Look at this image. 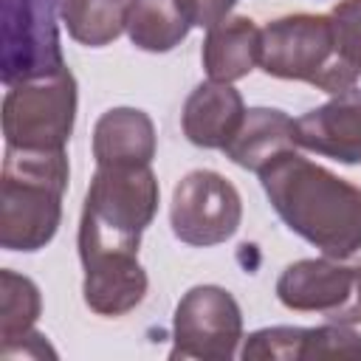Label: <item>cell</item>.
Instances as JSON below:
<instances>
[{
  "instance_id": "6da1fadb",
  "label": "cell",
  "mask_w": 361,
  "mask_h": 361,
  "mask_svg": "<svg viewBox=\"0 0 361 361\" xmlns=\"http://www.w3.org/2000/svg\"><path fill=\"white\" fill-rule=\"evenodd\" d=\"M259 180L285 226L327 257L347 259L361 248L358 186L296 155V149L271 161Z\"/></svg>"
},
{
  "instance_id": "7a4b0ae2",
  "label": "cell",
  "mask_w": 361,
  "mask_h": 361,
  "mask_svg": "<svg viewBox=\"0 0 361 361\" xmlns=\"http://www.w3.org/2000/svg\"><path fill=\"white\" fill-rule=\"evenodd\" d=\"M158 212V180L147 166H99L79 220L82 265L138 257L144 228Z\"/></svg>"
},
{
  "instance_id": "3957f363",
  "label": "cell",
  "mask_w": 361,
  "mask_h": 361,
  "mask_svg": "<svg viewBox=\"0 0 361 361\" xmlns=\"http://www.w3.org/2000/svg\"><path fill=\"white\" fill-rule=\"evenodd\" d=\"M68 186L65 149L6 147L0 195V245L37 251L54 240Z\"/></svg>"
},
{
  "instance_id": "277c9868",
  "label": "cell",
  "mask_w": 361,
  "mask_h": 361,
  "mask_svg": "<svg viewBox=\"0 0 361 361\" xmlns=\"http://www.w3.org/2000/svg\"><path fill=\"white\" fill-rule=\"evenodd\" d=\"M259 68L276 79H299L324 93H338L361 76L336 51L327 14H288L262 28Z\"/></svg>"
},
{
  "instance_id": "5b68a950",
  "label": "cell",
  "mask_w": 361,
  "mask_h": 361,
  "mask_svg": "<svg viewBox=\"0 0 361 361\" xmlns=\"http://www.w3.org/2000/svg\"><path fill=\"white\" fill-rule=\"evenodd\" d=\"M76 118V79L68 65L56 73L11 85L3 102L6 147L65 149Z\"/></svg>"
},
{
  "instance_id": "8992f818",
  "label": "cell",
  "mask_w": 361,
  "mask_h": 361,
  "mask_svg": "<svg viewBox=\"0 0 361 361\" xmlns=\"http://www.w3.org/2000/svg\"><path fill=\"white\" fill-rule=\"evenodd\" d=\"M59 14L62 0H0V73L6 87L65 68Z\"/></svg>"
},
{
  "instance_id": "52a82bcc",
  "label": "cell",
  "mask_w": 361,
  "mask_h": 361,
  "mask_svg": "<svg viewBox=\"0 0 361 361\" xmlns=\"http://www.w3.org/2000/svg\"><path fill=\"white\" fill-rule=\"evenodd\" d=\"M240 338L243 313L234 296L217 285H197L175 307L169 358L228 361Z\"/></svg>"
},
{
  "instance_id": "ba28073f",
  "label": "cell",
  "mask_w": 361,
  "mask_h": 361,
  "mask_svg": "<svg viewBox=\"0 0 361 361\" xmlns=\"http://www.w3.org/2000/svg\"><path fill=\"white\" fill-rule=\"evenodd\" d=\"M243 220V200L237 189L212 169L183 175L172 192L169 223L180 243L217 245L226 243Z\"/></svg>"
},
{
  "instance_id": "9c48e42d",
  "label": "cell",
  "mask_w": 361,
  "mask_h": 361,
  "mask_svg": "<svg viewBox=\"0 0 361 361\" xmlns=\"http://www.w3.org/2000/svg\"><path fill=\"white\" fill-rule=\"evenodd\" d=\"M245 361L282 358V361H358L361 333L350 324L333 322L322 327H265L245 338Z\"/></svg>"
},
{
  "instance_id": "30bf717a",
  "label": "cell",
  "mask_w": 361,
  "mask_h": 361,
  "mask_svg": "<svg viewBox=\"0 0 361 361\" xmlns=\"http://www.w3.org/2000/svg\"><path fill=\"white\" fill-rule=\"evenodd\" d=\"M296 144L341 164L361 161V87L333 93V99L296 118Z\"/></svg>"
},
{
  "instance_id": "8fae6325",
  "label": "cell",
  "mask_w": 361,
  "mask_h": 361,
  "mask_svg": "<svg viewBox=\"0 0 361 361\" xmlns=\"http://www.w3.org/2000/svg\"><path fill=\"white\" fill-rule=\"evenodd\" d=\"M355 265H341L336 257L327 259H299L288 265L276 282V296L290 310H319L338 313L353 293Z\"/></svg>"
},
{
  "instance_id": "7c38bea8",
  "label": "cell",
  "mask_w": 361,
  "mask_h": 361,
  "mask_svg": "<svg viewBox=\"0 0 361 361\" xmlns=\"http://www.w3.org/2000/svg\"><path fill=\"white\" fill-rule=\"evenodd\" d=\"M245 116L243 96L226 82L197 85L183 104V133L195 147L223 149Z\"/></svg>"
},
{
  "instance_id": "4fadbf2b",
  "label": "cell",
  "mask_w": 361,
  "mask_h": 361,
  "mask_svg": "<svg viewBox=\"0 0 361 361\" xmlns=\"http://www.w3.org/2000/svg\"><path fill=\"white\" fill-rule=\"evenodd\" d=\"M293 149H296V121L288 113L274 110V107L245 110L240 130L223 147L226 158H231L237 166L251 169L257 175L271 161Z\"/></svg>"
},
{
  "instance_id": "5bb4252c",
  "label": "cell",
  "mask_w": 361,
  "mask_h": 361,
  "mask_svg": "<svg viewBox=\"0 0 361 361\" xmlns=\"http://www.w3.org/2000/svg\"><path fill=\"white\" fill-rule=\"evenodd\" d=\"M99 166H147L155 155V127L144 110L113 107L93 127Z\"/></svg>"
},
{
  "instance_id": "9a60e30c",
  "label": "cell",
  "mask_w": 361,
  "mask_h": 361,
  "mask_svg": "<svg viewBox=\"0 0 361 361\" xmlns=\"http://www.w3.org/2000/svg\"><path fill=\"white\" fill-rule=\"evenodd\" d=\"M262 31L251 17H226L214 23L203 39V68L212 82H234L259 65Z\"/></svg>"
},
{
  "instance_id": "2e32d148",
  "label": "cell",
  "mask_w": 361,
  "mask_h": 361,
  "mask_svg": "<svg viewBox=\"0 0 361 361\" xmlns=\"http://www.w3.org/2000/svg\"><path fill=\"white\" fill-rule=\"evenodd\" d=\"M85 305L99 316H121L133 310L147 293V274L138 257L85 268Z\"/></svg>"
},
{
  "instance_id": "e0dca14e",
  "label": "cell",
  "mask_w": 361,
  "mask_h": 361,
  "mask_svg": "<svg viewBox=\"0 0 361 361\" xmlns=\"http://www.w3.org/2000/svg\"><path fill=\"white\" fill-rule=\"evenodd\" d=\"M192 23L178 0H130L127 3V34L141 51H172Z\"/></svg>"
},
{
  "instance_id": "ac0fdd59",
  "label": "cell",
  "mask_w": 361,
  "mask_h": 361,
  "mask_svg": "<svg viewBox=\"0 0 361 361\" xmlns=\"http://www.w3.org/2000/svg\"><path fill=\"white\" fill-rule=\"evenodd\" d=\"M130 0H62V23L68 34L90 48L113 42L127 28Z\"/></svg>"
},
{
  "instance_id": "d6986e66",
  "label": "cell",
  "mask_w": 361,
  "mask_h": 361,
  "mask_svg": "<svg viewBox=\"0 0 361 361\" xmlns=\"http://www.w3.org/2000/svg\"><path fill=\"white\" fill-rule=\"evenodd\" d=\"M39 290L28 276L0 271V347L25 338L39 316Z\"/></svg>"
},
{
  "instance_id": "ffe728a7",
  "label": "cell",
  "mask_w": 361,
  "mask_h": 361,
  "mask_svg": "<svg viewBox=\"0 0 361 361\" xmlns=\"http://www.w3.org/2000/svg\"><path fill=\"white\" fill-rule=\"evenodd\" d=\"M338 56L361 73V0H341L330 14Z\"/></svg>"
},
{
  "instance_id": "44dd1931",
  "label": "cell",
  "mask_w": 361,
  "mask_h": 361,
  "mask_svg": "<svg viewBox=\"0 0 361 361\" xmlns=\"http://www.w3.org/2000/svg\"><path fill=\"white\" fill-rule=\"evenodd\" d=\"M178 3H180L183 14L189 17L192 25L212 28L214 23H220V20L228 17V11L234 8L237 0H178Z\"/></svg>"
},
{
  "instance_id": "7402d4cb",
  "label": "cell",
  "mask_w": 361,
  "mask_h": 361,
  "mask_svg": "<svg viewBox=\"0 0 361 361\" xmlns=\"http://www.w3.org/2000/svg\"><path fill=\"white\" fill-rule=\"evenodd\" d=\"M45 355H56V353L48 347L45 336L42 333H34V330L25 338L0 347V358L3 361H11V358H45Z\"/></svg>"
},
{
  "instance_id": "603a6c76",
  "label": "cell",
  "mask_w": 361,
  "mask_h": 361,
  "mask_svg": "<svg viewBox=\"0 0 361 361\" xmlns=\"http://www.w3.org/2000/svg\"><path fill=\"white\" fill-rule=\"evenodd\" d=\"M333 322H341V324H355L361 322V262H355V279H353V293L347 299V305L330 316Z\"/></svg>"
}]
</instances>
